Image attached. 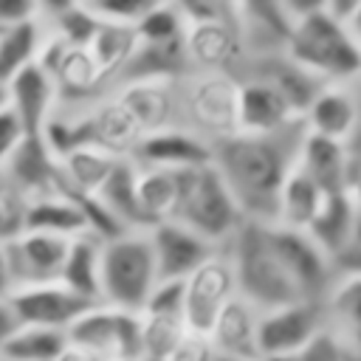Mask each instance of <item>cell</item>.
<instances>
[{
  "mask_svg": "<svg viewBox=\"0 0 361 361\" xmlns=\"http://www.w3.org/2000/svg\"><path fill=\"white\" fill-rule=\"evenodd\" d=\"M79 6H82V0H37V20L51 25V23H56L59 17H65L68 11H73Z\"/></svg>",
  "mask_w": 361,
  "mask_h": 361,
  "instance_id": "ee69618b",
  "label": "cell"
},
{
  "mask_svg": "<svg viewBox=\"0 0 361 361\" xmlns=\"http://www.w3.org/2000/svg\"><path fill=\"white\" fill-rule=\"evenodd\" d=\"M135 45H138L135 28L133 25H118V23H99L96 34L85 45L90 51V56L96 59V65H99V71L107 82V90H113V85H116L118 73L124 71V65L130 62Z\"/></svg>",
  "mask_w": 361,
  "mask_h": 361,
  "instance_id": "1f68e13d",
  "label": "cell"
},
{
  "mask_svg": "<svg viewBox=\"0 0 361 361\" xmlns=\"http://www.w3.org/2000/svg\"><path fill=\"white\" fill-rule=\"evenodd\" d=\"M296 121H302V116L276 85L259 76L240 79V133L271 135Z\"/></svg>",
  "mask_w": 361,
  "mask_h": 361,
  "instance_id": "ac0fdd59",
  "label": "cell"
},
{
  "mask_svg": "<svg viewBox=\"0 0 361 361\" xmlns=\"http://www.w3.org/2000/svg\"><path fill=\"white\" fill-rule=\"evenodd\" d=\"M25 138H28V135H25L23 121L17 118V113H14L8 104H3V107H0V166L17 152V147H20Z\"/></svg>",
  "mask_w": 361,
  "mask_h": 361,
  "instance_id": "60d3db41",
  "label": "cell"
},
{
  "mask_svg": "<svg viewBox=\"0 0 361 361\" xmlns=\"http://www.w3.org/2000/svg\"><path fill=\"white\" fill-rule=\"evenodd\" d=\"M347 147H350L353 158H355V161H361V121H358V130L353 133V138L347 141Z\"/></svg>",
  "mask_w": 361,
  "mask_h": 361,
  "instance_id": "db71d44e",
  "label": "cell"
},
{
  "mask_svg": "<svg viewBox=\"0 0 361 361\" xmlns=\"http://www.w3.org/2000/svg\"><path fill=\"white\" fill-rule=\"evenodd\" d=\"M209 3H212V8H214L217 14L240 20V17H237V11H240V0H209Z\"/></svg>",
  "mask_w": 361,
  "mask_h": 361,
  "instance_id": "f907efd6",
  "label": "cell"
},
{
  "mask_svg": "<svg viewBox=\"0 0 361 361\" xmlns=\"http://www.w3.org/2000/svg\"><path fill=\"white\" fill-rule=\"evenodd\" d=\"M183 288L186 279H161L147 299L141 313H155V316H180L183 319Z\"/></svg>",
  "mask_w": 361,
  "mask_h": 361,
  "instance_id": "f35d334b",
  "label": "cell"
},
{
  "mask_svg": "<svg viewBox=\"0 0 361 361\" xmlns=\"http://www.w3.org/2000/svg\"><path fill=\"white\" fill-rule=\"evenodd\" d=\"M127 158L135 166L178 172V169H192V166L209 164L212 144L206 138H200L197 133H192L189 127L172 124V127H161V130L138 135V141L133 144Z\"/></svg>",
  "mask_w": 361,
  "mask_h": 361,
  "instance_id": "9a60e30c",
  "label": "cell"
},
{
  "mask_svg": "<svg viewBox=\"0 0 361 361\" xmlns=\"http://www.w3.org/2000/svg\"><path fill=\"white\" fill-rule=\"evenodd\" d=\"M135 195L149 228L161 220H172L180 197V169H147L135 166Z\"/></svg>",
  "mask_w": 361,
  "mask_h": 361,
  "instance_id": "f546056e",
  "label": "cell"
},
{
  "mask_svg": "<svg viewBox=\"0 0 361 361\" xmlns=\"http://www.w3.org/2000/svg\"><path fill=\"white\" fill-rule=\"evenodd\" d=\"M172 220L226 248L234 231L245 223V214L237 206L231 189L226 186L220 169L209 161L192 169H180V197Z\"/></svg>",
  "mask_w": 361,
  "mask_h": 361,
  "instance_id": "277c9868",
  "label": "cell"
},
{
  "mask_svg": "<svg viewBox=\"0 0 361 361\" xmlns=\"http://www.w3.org/2000/svg\"><path fill=\"white\" fill-rule=\"evenodd\" d=\"M37 20V0H0V31Z\"/></svg>",
  "mask_w": 361,
  "mask_h": 361,
  "instance_id": "7bdbcfd3",
  "label": "cell"
},
{
  "mask_svg": "<svg viewBox=\"0 0 361 361\" xmlns=\"http://www.w3.org/2000/svg\"><path fill=\"white\" fill-rule=\"evenodd\" d=\"M23 228L28 231H45V234H59V237H76L90 231L87 217L82 212V206L68 195V192H56V195H45L37 200L25 203V223Z\"/></svg>",
  "mask_w": 361,
  "mask_h": 361,
  "instance_id": "484cf974",
  "label": "cell"
},
{
  "mask_svg": "<svg viewBox=\"0 0 361 361\" xmlns=\"http://www.w3.org/2000/svg\"><path fill=\"white\" fill-rule=\"evenodd\" d=\"M48 28L42 20H28L0 31V85L6 87L23 68L39 62Z\"/></svg>",
  "mask_w": 361,
  "mask_h": 361,
  "instance_id": "f1b7e54d",
  "label": "cell"
},
{
  "mask_svg": "<svg viewBox=\"0 0 361 361\" xmlns=\"http://www.w3.org/2000/svg\"><path fill=\"white\" fill-rule=\"evenodd\" d=\"M186 25H189L186 11L172 0H166L135 25V37L138 42H147V45H172V42H183Z\"/></svg>",
  "mask_w": 361,
  "mask_h": 361,
  "instance_id": "d590c367",
  "label": "cell"
},
{
  "mask_svg": "<svg viewBox=\"0 0 361 361\" xmlns=\"http://www.w3.org/2000/svg\"><path fill=\"white\" fill-rule=\"evenodd\" d=\"M282 3H285V11L290 20H299V17H307L316 11H330V0H282Z\"/></svg>",
  "mask_w": 361,
  "mask_h": 361,
  "instance_id": "f6af8a7d",
  "label": "cell"
},
{
  "mask_svg": "<svg viewBox=\"0 0 361 361\" xmlns=\"http://www.w3.org/2000/svg\"><path fill=\"white\" fill-rule=\"evenodd\" d=\"M186 56L192 73H231L237 79L248 48L234 17H195L186 25Z\"/></svg>",
  "mask_w": 361,
  "mask_h": 361,
  "instance_id": "ba28073f",
  "label": "cell"
},
{
  "mask_svg": "<svg viewBox=\"0 0 361 361\" xmlns=\"http://www.w3.org/2000/svg\"><path fill=\"white\" fill-rule=\"evenodd\" d=\"M158 285L147 231H121L102 243V302L141 313Z\"/></svg>",
  "mask_w": 361,
  "mask_h": 361,
  "instance_id": "5b68a950",
  "label": "cell"
},
{
  "mask_svg": "<svg viewBox=\"0 0 361 361\" xmlns=\"http://www.w3.org/2000/svg\"><path fill=\"white\" fill-rule=\"evenodd\" d=\"M118 158L121 155H113V152L99 149V147H76L73 152L59 158L62 186L82 192V195H99V189L113 175Z\"/></svg>",
  "mask_w": 361,
  "mask_h": 361,
  "instance_id": "4dcf8cb0",
  "label": "cell"
},
{
  "mask_svg": "<svg viewBox=\"0 0 361 361\" xmlns=\"http://www.w3.org/2000/svg\"><path fill=\"white\" fill-rule=\"evenodd\" d=\"M305 130L333 141H350L361 121V104L347 85H324L302 113Z\"/></svg>",
  "mask_w": 361,
  "mask_h": 361,
  "instance_id": "7402d4cb",
  "label": "cell"
},
{
  "mask_svg": "<svg viewBox=\"0 0 361 361\" xmlns=\"http://www.w3.org/2000/svg\"><path fill=\"white\" fill-rule=\"evenodd\" d=\"M68 341L107 361H135L141 358V313L99 302L68 327Z\"/></svg>",
  "mask_w": 361,
  "mask_h": 361,
  "instance_id": "52a82bcc",
  "label": "cell"
},
{
  "mask_svg": "<svg viewBox=\"0 0 361 361\" xmlns=\"http://www.w3.org/2000/svg\"><path fill=\"white\" fill-rule=\"evenodd\" d=\"M3 178L28 200L62 192V166L59 158L48 149L42 135H28L17 152L0 166Z\"/></svg>",
  "mask_w": 361,
  "mask_h": 361,
  "instance_id": "2e32d148",
  "label": "cell"
},
{
  "mask_svg": "<svg viewBox=\"0 0 361 361\" xmlns=\"http://www.w3.org/2000/svg\"><path fill=\"white\" fill-rule=\"evenodd\" d=\"M322 307L336 341L347 353H361V276H336Z\"/></svg>",
  "mask_w": 361,
  "mask_h": 361,
  "instance_id": "603a6c76",
  "label": "cell"
},
{
  "mask_svg": "<svg viewBox=\"0 0 361 361\" xmlns=\"http://www.w3.org/2000/svg\"><path fill=\"white\" fill-rule=\"evenodd\" d=\"M56 361H107V358L99 355V353H93V350H85V347H76V344L68 341L65 353H62Z\"/></svg>",
  "mask_w": 361,
  "mask_h": 361,
  "instance_id": "7dc6e473",
  "label": "cell"
},
{
  "mask_svg": "<svg viewBox=\"0 0 361 361\" xmlns=\"http://www.w3.org/2000/svg\"><path fill=\"white\" fill-rule=\"evenodd\" d=\"M268 234H271L274 251L282 259L299 299L302 302H324V296L336 279L330 257L313 243V237L307 231L268 223Z\"/></svg>",
  "mask_w": 361,
  "mask_h": 361,
  "instance_id": "9c48e42d",
  "label": "cell"
},
{
  "mask_svg": "<svg viewBox=\"0 0 361 361\" xmlns=\"http://www.w3.org/2000/svg\"><path fill=\"white\" fill-rule=\"evenodd\" d=\"M347 361H361V353H347Z\"/></svg>",
  "mask_w": 361,
  "mask_h": 361,
  "instance_id": "11a10c76",
  "label": "cell"
},
{
  "mask_svg": "<svg viewBox=\"0 0 361 361\" xmlns=\"http://www.w3.org/2000/svg\"><path fill=\"white\" fill-rule=\"evenodd\" d=\"M135 361H138V358H135Z\"/></svg>",
  "mask_w": 361,
  "mask_h": 361,
  "instance_id": "6f0895ef",
  "label": "cell"
},
{
  "mask_svg": "<svg viewBox=\"0 0 361 361\" xmlns=\"http://www.w3.org/2000/svg\"><path fill=\"white\" fill-rule=\"evenodd\" d=\"M206 341H209V347L217 358L262 361V353H259V310L251 302H245L243 296H234L223 307V313L217 316Z\"/></svg>",
  "mask_w": 361,
  "mask_h": 361,
  "instance_id": "ffe728a7",
  "label": "cell"
},
{
  "mask_svg": "<svg viewBox=\"0 0 361 361\" xmlns=\"http://www.w3.org/2000/svg\"><path fill=\"white\" fill-rule=\"evenodd\" d=\"M14 316L20 324H34V327H54L65 330L93 305L73 290H68L62 282H45V285H20L6 293Z\"/></svg>",
  "mask_w": 361,
  "mask_h": 361,
  "instance_id": "7c38bea8",
  "label": "cell"
},
{
  "mask_svg": "<svg viewBox=\"0 0 361 361\" xmlns=\"http://www.w3.org/2000/svg\"><path fill=\"white\" fill-rule=\"evenodd\" d=\"M355 3H358V0H330V11L338 14V17H347Z\"/></svg>",
  "mask_w": 361,
  "mask_h": 361,
  "instance_id": "f5cc1de1",
  "label": "cell"
},
{
  "mask_svg": "<svg viewBox=\"0 0 361 361\" xmlns=\"http://www.w3.org/2000/svg\"><path fill=\"white\" fill-rule=\"evenodd\" d=\"M305 121L271 135L237 133L212 144V164L220 169L245 220L274 223L285 178L296 166Z\"/></svg>",
  "mask_w": 361,
  "mask_h": 361,
  "instance_id": "6da1fadb",
  "label": "cell"
},
{
  "mask_svg": "<svg viewBox=\"0 0 361 361\" xmlns=\"http://www.w3.org/2000/svg\"><path fill=\"white\" fill-rule=\"evenodd\" d=\"M11 290V279H8V265H6V248L0 243V296H6Z\"/></svg>",
  "mask_w": 361,
  "mask_h": 361,
  "instance_id": "816d5d0a",
  "label": "cell"
},
{
  "mask_svg": "<svg viewBox=\"0 0 361 361\" xmlns=\"http://www.w3.org/2000/svg\"><path fill=\"white\" fill-rule=\"evenodd\" d=\"M186 336L189 330L180 316L141 313V358L166 361Z\"/></svg>",
  "mask_w": 361,
  "mask_h": 361,
  "instance_id": "e575fe53",
  "label": "cell"
},
{
  "mask_svg": "<svg viewBox=\"0 0 361 361\" xmlns=\"http://www.w3.org/2000/svg\"><path fill=\"white\" fill-rule=\"evenodd\" d=\"M285 54L324 85H347L361 71V45L344 17L316 11L290 23Z\"/></svg>",
  "mask_w": 361,
  "mask_h": 361,
  "instance_id": "3957f363",
  "label": "cell"
},
{
  "mask_svg": "<svg viewBox=\"0 0 361 361\" xmlns=\"http://www.w3.org/2000/svg\"><path fill=\"white\" fill-rule=\"evenodd\" d=\"M347 195L353 197L358 214H361V161H355V169H353V178H350V186H347Z\"/></svg>",
  "mask_w": 361,
  "mask_h": 361,
  "instance_id": "c3c4849f",
  "label": "cell"
},
{
  "mask_svg": "<svg viewBox=\"0 0 361 361\" xmlns=\"http://www.w3.org/2000/svg\"><path fill=\"white\" fill-rule=\"evenodd\" d=\"M330 265H333V276H361V214L347 243L330 257Z\"/></svg>",
  "mask_w": 361,
  "mask_h": 361,
  "instance_id": "ab89813d",
  "label": "cell"
},
{
  "mask_svg": "<svg viewBox=\"0 0 361 361\" xmlns=\"http://www.w3.org/2000/svg\"><path fill=\"white\" fill-rule=\"evenodd\" d=\"M322 200H324V192L299 166H293L290 175L285 178V183H282L279 203H276V220L274 223L305 231L310 226V220L316 217Z\"/></svg>",
  "mask_w": 361,
  "mask_h": 361,
  "instance_id": "d6a6232c",
  "label": "cell"
},
{
  "mask_svg": "<svg viewBox=\"0 0 361 361\" xmlns=\"http://www.w3.org/2000/svg\"><path fill=\"white\" fill-rule=\"evenodd\" d=\"M25 223V197L0 172V243L17 237Z\"/></svg>",
  "mask_w": 361,
  "mask_h": 361,
  "instance_id": "74e56055",
  "label": "cell"
},
{
  "mask_svg": "<svg viewBox=\"0 0 361 361\" xmlns=\"http://www.w3.org/2000/svg\"><path fill=\"white\" fill-rule=\"evenodd\" d=\"M344 23H347V28H350V34L355 37V42L361 45V0L350 8V14L344 17Z\"/></svg>",
  "mask_w": 361,
  "mask_h": 361,
  "instance_id": "681fc988",
  "label": "cell"
},
{
  "mask_svg": "<svg viewBox=\"0 0 361 361\" xmlns=\"http://www.w3.org/2000/svg\"><path fill=\"white\" fill-rule=\"evenodd\" d=\"M355 220H358V209H355L353 197L347 192H336V195H324L316 217L310 220V226L305 231L313 237V243L327 257H333L353 234Z\"/></svg>",
  "mask_w": 361,
  "mask_h": 361,
  "instance_id": "83f0119b",
  "label": "cell"
},
{
  "mask_svg": "<svg viewBox=\"0 0 361 361\" xmlns=\"http://www.w3.org/2000/svg\"><path fill=\"white\" fill-rule=\"evenodd\" d=\"M322 330H324L322 302H290L274 310H262L259 313V353L262 358L299 353Z\"/></svg>",
  "mask_w": 361,
  "mask_h": 361,
  "instance_id": "5bb4252c",
  "label": "cell"
},
{
  "mask_svg": "<svg viewBox=\"0 0 361 361\" xmlns=\"http://www.w3.org/2000/svg\"><path fill=\"white\" fill-rule=\"evenodd\" d=\"M237 17H240V28H243L248 54L285 48L293 20L288 17L282 0H240Z\"/></svg>",
  "mask_w": 361,
  "mask_h": 361,
  "instance_id": "cb8c5ba5",
  "label": "cell"
},
{
  "mask_svg": "<svg viewBox=\"0 0 361 361\" xmlns=\"http://www.w3.org/2000/svg\"><path fill=\"white\" fill-rule=\"evenodd\" d=\"M223 251L234 271L237 296L251 302L259 313L290 305V302H302L282 259L274 251L268 223L245 220L234 231V237L226 243Z\"/></svg>",
  "mask_w": 361,
  "mask_h": 361,
  "instance_id": "7a4b0ae2",
  "label": "cell"
},
{
  "mask_svg": "<svg viewBox=\"0 0 361 361\" xmlns=\"http://www.w3.org/2000/svg\"><path fill=\"white\" fill-rule=\"evenodd\" d=\"M96 197L104 203V209L116 217V223L124 231H147L149 228V220L144 217L138 195H135V164L127 155H121L116 161L113 175L107 178V183L99 189Z\"/></svg>",
  "mask_w": 361,
  "mask_h": 361,
  "instance_id": "4316f807",
  "label": "cell"
},
{
  "mask_svg": "<svg viewBox=\"0 0 361 361\" xmlns=\"http://www.w3.org/2000/svg\"><path fill=\"white\" fill-rule=\"evenodd\" d=\"M113 96L124 104L130 118L135 121L138 133H152L161 127L180 124V102H178V82L169 79H138L118 85Z\"/></svg>",
  "mask_w": 361,
  "mask_h": 361,
  "instance_id": "e0dca14e",
  "label": "cell"
},
{
  "mask_svg": "<svg viewBox=\"0 0 361 361\" xmlns=\"http://www.w3.org/2000/svg\"><path fill=\"white\" fill-rule=\"evenodd\" d=\"M299 361H347V350L336 341V336L324 327L313 341H307L299 353H296Z\"/></svg>",
  "mask_w": 361,
  "mask_h": 361,
  "instance_id": "b9f144b4",
  "label": "cell"
},
{
  "mask_svg": "<svg viewBox=\"0 0 361 361\" xmlns=\"http://www.w3.org/2000/svg\"><path fill=\"white\" fill-rule=\"evenodd\" d=\"M180 127L209 144L240 133V79L231 73H189L178 82Z\"/></svg>",
  "mask_w": 361,
  "mask_h": 361,
  "instance_id": "8992f818",
  "label": "cell"
},
{
  "mask_svg": "<svg viewBox=\"0 0 361 361\" xmlns=\"http://www.w3.org/2000/svg\"><path fill=\"white\" fill-rule=\"evenodd\" d=\"M214 361H234V358H217V355H214Z\"/></svg>",
  "mask_w": 361,
  "mask_h": 361,
  "instance_id": "9f6ffc18",
  "label": "cell"
},
{
  "mask_svg": "<svg viewBox=\"0 0 361 361\" xmlns=\"http://www.w3.org/2000/svg\"><path fill=\"white\" fill-rule=\"evenodd\" d=\"M102 243L104 240L96 237L93 231L71 237L65 265L59 274V282L68 290L90 302H102Z\"/></svg>",
  "mask_w": 361,
  "mask_h": 361,
  "instance_id": "d4e9b609",
  "label": "cell"
},
{
  "mask_svg": "<svg viewBox=\"0 0 361 361\" xmlns=\"http://www.w3.org/2000/svg\"><path fill=\"white\" fill-rule=\"evenodd\" d=\"M237 296V282L226 251L206 259L183 288V324L192 336L206 338L223 307Z\"/></svg>",
  "mask_w": 361,
  "mask_h": 361,
  "instance_id": "30bf717a",
  "label": "cell"
},
{
  "mask_svg": "<svg viewBox=\"0 0 361 361\" xmlns=\"http://www.w3.org/2000/svg\"><path fill=\"white\" fill-rule=\"evenodd\" d=\"M17 327H20V322H17V316H14L11 305H8V299L0 296V344H3Z\"/></svg>",
  "mask_w": 361,
  "mask_h": 361,
  "instance_id": "bcb514c9",
  "label": "cell"
},
{
  "mask_svg": "<svg viewBox=\"0 0 361 361\" xmlns=\"http://www.w3.org/2000/svg\"><path fill=\"white\" fill-rule=\"evenodd\" d=\"M68 245H71L68 237L45 234V231H28V228H23L17 237L6 240L3 248H6V265H8L11 288L59 282Z\"/></svg>",
  "mask_w": 361,
  "mask_h": 361,
  "instance_id": "8fae6325",
  "label": "cell"
},
{
  "mask_svg": "<svg viewBox=\"0 0 361 361\" xmlns=\"http://www.w3.org/2000/svg\"><path fill=\"white\" fill-rule=\"evenodd\" d=\"M155 268H158V282L161 279H186L192 276L206 259L220 254L223 248L192 231L189 226L178 220H161L152 228H147Z\"/></svg>",
  "mask_w": 361,
  "mask_h": 361,
  "instance_id": "4fadbf2b",
  "label": "cell"
},
{
  "mask_svg": "<svg viewBox=\"0 0 361 361\" xmlns=\"http://www.w3.org/2000/svg\"><path fill=\"white\" fill-rule=\"evenodd\" d=\"M68 347V333L54 327L20 324L3 344L0 361H56Z\"/></svg>",
  "mask_w": 361,
  "mask_h": 361,
  "instance_id": "836d02e7",
  "label": "cell"
},
{
  "mask_svg": "<svg viewBox=\"0 0 361 361\" xmlns=\"http://www.w3.org/2000/svg\"><path fill=\"white\" fill-rule=\"evenodd\" d=\"M296 166L324 195H336V192H347L353 169H355V158H353V152L344 141H333V138L313 135V133L305 130Z\"/></svg>",
  "mask_w": 361,
  "mask_h": 361,
  "instance_id": "44dd1931",
  "label": "cell"
},
{
  "mask_svg": "<svg viewBox=\"0 0 361 361\" xmlns=\"http://www.w3.org/2000/svg\"><path fill=\"white\" fill-rule=\"evenodd\" d=\"M82 3L102 23H118L135 28L152 8H158L166 0H82Z\"/></svg>",
  "mask_w": 361,
  "mask_h": 361,
  "instance_id": "8d00e7d4",
  "label": "cell"
},
{
  "mask_svg": "<svg viewBox=\"0 0 361 361\" xmlns=\"http://www.w3.org/2000/svg\"><path fill=\"white\" fill-rule=\"evenodd\" d=\"M8 107L17 113V118L25 127V135H42L45 124L59 107V90L54 76L39 65L23 68L8 85H6Z\"/></svg>",
  "mask_w": 361,
  "mask_h": 361,
  "instance_id": "d6986e66",
  "label": "cell"
}]
</instances>
